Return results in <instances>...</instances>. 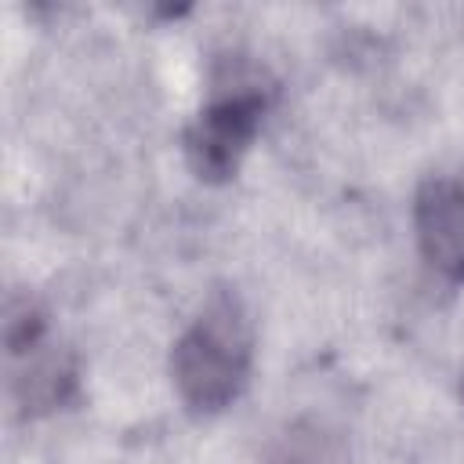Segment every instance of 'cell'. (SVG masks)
Segmentation results:
<instances>
[{"label":"cell","instance_id":"2","mask_svg":"<svg viewBox=\"0 0 464 464\" xmlns=\"http://www.w3.org/2000/svg\"><path fill=\"white\" fill-rule=\"evenodd\" d=\"M7 392L25 417L58 410L76 388L72 355L51 341L47 312L29 294H11L4 308Z\"/></svg>","mask_w":464,"mask_h":464},{"label":"cell","instance_id":"5","mask_svg":"<svg viewBox=\"0 0 464 464\" xmlns=\"http://www.w3.org/2000/svg\"><path fill=\"white\" fill-rule=\"evenodd\" d=\"M460 399H464V377H460Z\"/></svg>","mask_w":464,"mask_h":464},{"label":"cell","instance_id":"3","mask_svg":"<svg viewBox=\"0 0 464 464\" xmlns=\"http://www.w3.org/2000/svg\"><path fill=\"white\" fill-rule=\"evenodd\" d=\"M265 112H268V98L261 87L218 91L185 127L188 170L207 185H221L236 178L246 149L254 145L265 123Z\"/></svg>","mask_w":464,"mask_h":464},{"label":"cell","instance_id":"4","mask_svg":"<svg viewBox=\"0 0 464 464\" xmlns=\"http://www.w3.org/2000/svg\"><path fill=\"white\" fill-rule=\"evenodd\" d=\"M413 232L424 265L450 286L464 283V181L431 174L413 196Z\"/></svg>","mask_w":464,"mask_h":464},{"label":"cell","instance_id":"1","mask_svg":"<svg viewBox=\"0 0 464 464\" xmlns=\"http://www.w3.org/2000/svg\"><path fill=\"white\" fill-rule=\"evenodd\" d=\"M250 362L254 326L246 304L232 286H218L170 348V381L178 399L199 417L221 413L243 395Z\"/></svg>","mask_w":464,"mask_h":464}]
</instances>
